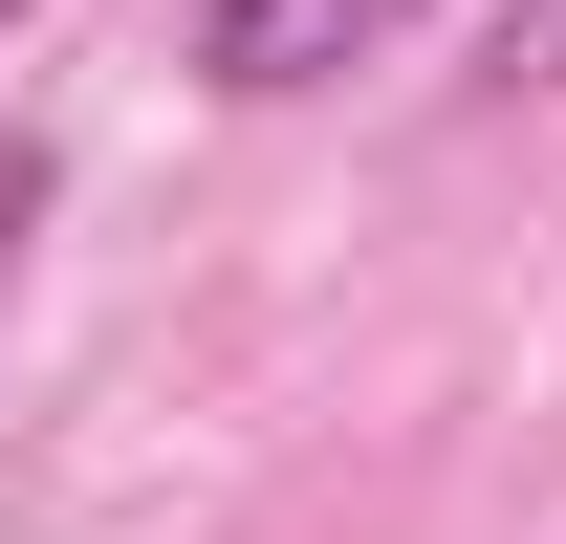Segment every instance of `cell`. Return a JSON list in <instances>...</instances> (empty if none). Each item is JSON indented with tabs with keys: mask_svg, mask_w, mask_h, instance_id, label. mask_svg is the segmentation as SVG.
Returning a JSON list of instances; mask_svg holds the SVG:
<instances>
[{
	"mask_svg": "<svg viewBox=\"0 0 566 544\" xmlns=\"http://www.w3.org/2000/svg\"><path fill=\"white\" fill-rule=\"evenodd\" d=\"M415 22H458V0H197V87L218 109H305V87H349Z\"/></svg>",
	"mask_w": 566,
	"mask_h": 544,
	"instance_id": "1",
	"label": "cell"
},
{
	"mask_svg": "<svg viewBox=\"0 0 566 544\" xmlns=\"http://www.w3.org/2000/svg\"><path fill=\"white\" fill-rule=\"evenodd\" d=\"M480 87H566V0H501V22H480Z\"/></svg>",
	"mask_w": 566,
	"mask_h": 544,
	"instance_id": "2",
	"label": "cell"
},
{
	"mask_svg": "<svg viewBox=\"0 0 566 544\" xmlns=\"http://www.w3.org/2000/svg\"><path fill=\"white\" fill-rule=\"evenodd\" d=\"M44 197H66V175H44V153L0 132V283H22V240H44Z\"/></svg>",
	"mask_w": 566,
	"mask_h": 544,
	"instance_id": "3",
	"label": "cell"
},
{
	"mask_svg": "<svg viewBox=\"0 0 566 544\" xmlns=\"http://www.w3.org/2000/svg\"><path fill=\"white\" fill-rule=\"evenodd\" d=\"M0 44H22V0H0Z\"/></svg>",
	"mask_w": 566,
	"mask_h": 544,
	"instance_id": "4",
	"label": "cell"
}]
</instances>
